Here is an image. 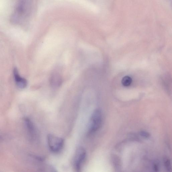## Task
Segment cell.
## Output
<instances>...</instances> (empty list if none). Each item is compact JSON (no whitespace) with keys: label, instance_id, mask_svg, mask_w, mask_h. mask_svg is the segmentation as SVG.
<instances>
[{"label":"cell","instance_id":"obj_1","mask_svg":"<svg viewBox=\"0 0 172 172\" xmlns=\"http://www.w3.org/2000/svg\"><path fill=\"white\" fill-rule=\"evenodd\" d=\"M102 123V112L100 109H96L92 113L90 118L88 127V134H93L98 131L100 128Z\"/></svg>","mask_w":172,"mask_h":172},{"label":"cell","instance_id":"obj_2","mask_svg":"<svg viewBox=\"0 0 172 172\" xmlns=\"http://www.w3.org/2000/svg\"><path fill=\"white\" fill-rule=\"evenodd\" d=\"M47 141L50 150L54 153L60 151L64 145V140L62 138L52 134L48 136Z\"/></svg>","mask_w":172,"mask_h":172},{"label":"cell","instance_id":"obj_3","mask_svg":"<svg viewBox=\"0 0 172 172\" xmlns=\"http://www.w3.org/2000/svg\"><path fill=\"white\" fill-rule=\"evenodd\" d=\"M86 157V152L82 147L77 149L74 158V164L75 168L78 172L80 171Z\"/></svg>","mask_w":172,"mask_h":172},{"label":"cell","instance_id":"obj_4","mask_svg":"<svg viewBox=\"0 0 172 172\" xmlns=\"http://www.w3.org/2000/svg\"><path fill=\"white\" fill-rule=\"evenodd\" d=\"M14 73L16 82L18 87L21 88L25 87L27 85V81L25 78H22L20 76L17 68L14 69Z\"/></svg>","mask_w":172,"mask_h":172},{"label":"cell","instance_id":"obj_5","mask_svg":"<svg viewBox=\"0 0 172 172\" xmlns=\"http://www.w3.org/2000/svg\"><path fill=\"white\" fill-rule=\"evenodd\" d=\"M51 85L53 87H58L61 85L62 79L60 75L57 74L53 75L51 78Z\"/></svg>","mask_w":172,"mask_h":172},{"label":"cell","instance_id":"obj_6","mask_svg":"<svg viewBox=\"0 0 172 172\" xmlns=\"http://www.w3.org/2000/svg\"><path fill=\"white\" fill-rule=\"evenodd\" d=\"M26 124L27 126L29 132L32 137H34L35 133V130L34 127L31 121L29 119H26L25 120Z\"/></svg>","mask_w":172,"mask_h":172},{"label":"cell","instance_id":"obj_7","mask_svg":"<svg viewBox=\"0 0 172 172\" xmlns=\"http://www.w3.org/2000/svg\"><path fill=\"white\" fill-rule=\"evenodd\" d=\"M112 161L114 166L116 170H120L121 167V160L119 157L116 155L112 156Z\"/></svg>","mask_w":172,"mask_h":172},{"label":"cell","instance_id":"obj_8","mask_svg":"<svg viewBox=\"0 0 172 172\" xmlns=\"http://www.w3.org/2000/svg\"><path fill=\"white\" fill-rule=\"evenodd\" d=\"M121 82L123 86H128L132 83V79L130 77L126 76L123 78Z\"/></svg>","mask_w":172,"mask_h":172},{"label":"cell","instance_id":"obj_9","mask_svg":"<svg viewBox=\"0 0 172 172\" xmlns=\"http://www.w3.org/2000/svg\"><path fill=\"white\" fill-rule=\"evenodd\" d=\"M164 164L166 170L168 172L172 171V166L170 160L167 157L165 158L163 160Z\"/></svg>","mask_w":172,"mask_h":172},{"label":"cell","instance_id":"obj_10","mask_svg":"<svg viewBox=\"0 0 172 172\" xmlns=\"http://www.w3.org/2000/svg\"><path fill=\"white\" fill-rule=\"evenodd\" d=\"M139 134L141 137L145 138H148L150 137V134L148 132L145 131H141L139 132Z\"/></svg>","mask_w":172,"mask_h":172},{"label":"cell","instance_id":"obj_11","mask_svg":"<svg viewBox=\"0 0 172 172\" xmlns=\"http://www.w3.org/2000/svg\"><path fill=\"white\" fill-rule=\"evenodd\" d=\"M153 169L155 172H158L159 170L158 163L157 162H155L153 164Z\"/></svg>","mask_w":172,"mask_h":172}]
</instances>
